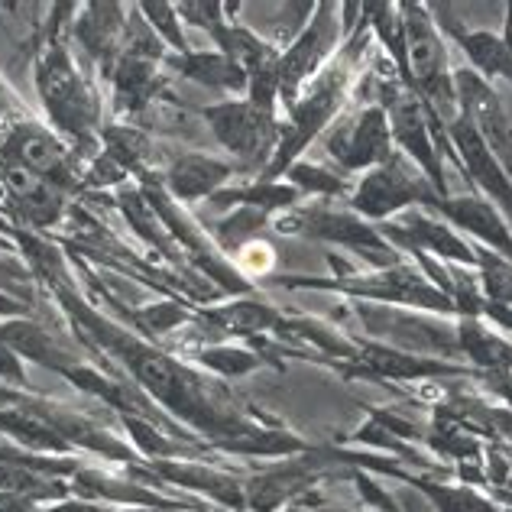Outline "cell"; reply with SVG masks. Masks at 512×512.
Listing matches in <instances>:
<instances>
[{
    "instance_id": "6da1fadb",
    "label": "cell",
    "mask_w": 512,
    "mask_h": 512,
    "mask_svg": "<svg viewBox=\"0 0 512 512\" xmlns=\"http://www.w3.org/2000/svg\"><path fill=\"white\" fill-rule=\"evenodd\" d=\"M406 17H402V33H406V52H409V72L412 85H419L422 94H428L438 104L441 114H451L454 107V88L451 78L444 72V49L435 30V20L428 17L425 7L406 4Z\"/></svg>"
},
{
    "instance_id": "7a4b0ae2",
    "label": "cell",
    "mask_w": 512,
    "mask_h": 512,
    "mask_svg": "<svg viewBox=\"0 0 512 512\" xmlns=\"http://www.w3.org/2000/svg\"><path fill=\"white\" fill-rule=\"evenodd\" d=\"M454 88H457V101H461L470 127L487 143V150L496 156V163L506 169V175H512V124L500 98H496V91L490 88V82H483V78L470 69L454 75Z\"/></svg>"
},
{
    "instance_id": "3957f363",
    "label": "cell",
    "mask_w": 512,
    "mask_h": 512,
    "mask_svg": "<svg viewBox=\"0 0 512 512\" xmlns=\"http://www.w3.org/2000/svg\"><path fill=\"white\" fill-rule=\"evenodd\" d=\"M354 208L370 214V218H386V214L399 211L409 201H435L431 188L419 179V172L409 169L402 156H389L383 166H376L367 179L357 185Z\"/></svg>"
},
{
    "instance_id": "277c9868",
    "label": "cell",
    "mask_w": 512,
    "mask_h": 512,
    "mask_svg": "<svg viewBox=\"0 0 512 512\" xmlns=\"http://www.w3.org/2000/svg\"><path fill=\"white\" fill-rule=\"evenodd\" d=\"M389 140H393V133H389L386 111L383 107H367L360 117L334 127V133L328 137V156L344 172L383 166L393 156L389 153Z\"/></svg>"
},
{
    "instance_id": "5b68a950",
    "label": "cell",
    "mask_w": 512,
    "mask_h": 512,
    "mask_svg": "<svg viewBox=\"0 0 512 512\" xmlns=\"http://www.w3.org/2000/svg\"><path fill=\"white\" fill-rule=\"evenodd\" d=\"M331 7H321V13L295 36V43L286 49V56L279 59V94L282 101L292 104L305 78L318 72V65L331 56L334 43H338V23L328 17Z\"/></svg>"
},
{
    "instance_id": "8992f818",
    "label": "cell",
    "mask_w": 512,
    "mask_h": 512,
    "mask_svg": "<svg viewBox=\"0 0 512 512\" xmlns=\"http://www.w3.org/2000/svg\"><path fill=\"white\" fill-rule=\"evenodd\" d=\"M214 130L224 146H231L237 156L244 159H260L263 150H273V137H276V127H273V114L269 107L260 104H224V107H214L208 111Z\"/></svg>"
},
{
    "instance_id": "52a82bcc",
    "label": "cell",
    "mask_w": 512,
    "mask_h": 512,
    "mask_svg": "<svg viewBox=\"0 0 512 512\" xmlns=\"http://www.w3.org/2000/svg\"><path fill=\"white\" fill-rule=\"evenodd\" d=\"M448 133H451V140L457 143V150H461L470 175H474V179L483 185V192H490V198L503 201L506 211L512 214V182H509V175H506V169L500 163H496V156L487 150V143L477 137V130L470 127V120L464 114L454 117Z\"/></svg>"
},
{
    "instance_id": "ba28073f",
    "label": "cell",
    "mask_w": 512,
    "mask_h": 512,
    "mask_svg": "<svg viewBox=\"0 0 512 512\" xmlns=\"http://www.w3.org/2000/svg\"><path fill=\"white\" fill-rule=\"evenodd\" d=\"M43 98H46V107L52 111V117L59 120L62 127L69 130H85L88 124V98L82 85H78V78L72 72L69 59L62 56V52H52L46 69H43Z\"/></svg>"
},
{
    "instance_id": "9c48e42d",
    "label": "cell",
    "mask_w": 512,
    "mask_h": 512,
    "mask_svg": "<svg viewBox=\"0 0 512 512\" xmlns=\"http://www.w3.org/2000/svg\"><path fill=\"white\" fill-rule=\"evenodd\" d=\"M438 205L448 218L464 227V231L477 234L480 240H487L496 250H503L506 256H512V237L506 231V224L500 221V214L493 211V205H487L483 198H454V201H431Z\"/></svg>"
},
{
    "instance_id": "30bf717a",
    "label": "cell",
    "mask_w": 512,
    "mask_h": 512,
    "mask_svg": "<svg viewBox=\"0 0 512 512\" xmlns=\"http://www.w3.org/2000/svg\"><path fill=\"white\" fill-rule=\"evenodd\" d=\"M441 20V17H438ZM448 30L461 39V46L467 49L474 69H480L483 82L496 75H506L512 82V7H509V33L506 36H490V33H467L454 20H444Z\"/></svg>"
},
{
    "instance_id": "8fae6325",
    "label": "cell",
    "mask_w": 512,
    "mask_h": 512,
    "mask_svg": "<svg viewBox=\"0 0 512 512\" xmlns=\"http://www.w3.org/2000/svg\"><path fill=\"white\" fill-rule=\"evenodd\" d=\"M10 153L17 156V163L33 169L36 175H49L59 172L65 163V146L59 140H52L46 130H39L33 124H20L10 133Z\"/></svg>"
},
{
    "instance_id": "7c38bea8",
    "label": "cell",
    "mask_w": 512,
    "mask_h": 512,
    "mask_svg": "<svg viewBox=\"0 0 512 512\" xmlns=\"http://www.w3.org/2000/svg\"><path fill=\"white\" fill-rule=\"evenodd\" d=\"M227 175H231V169L224 163H214V159H201V156L182 159V163H175L172 169V192L182 198H198L211 192L218 182H224Z\"/></svg>"
},
{
    "instance_id": "4fadbf2b",
    "label": "cell",
    "mask_w": 512,
    "mask_h": 512,
    "mask_svg": "<svg viewBox=\"0 0 512 512\" xmlns=\"http://www.w3.org/2000/svg\"><path fill=\"white\" fill-rule=\"evenodd\" d=\"M146 13H150V23H159V26H163V30L169 33V39H172V46H185V39H182V33L179 30H175V26H172V17H169V7H163V4H150V7H146Z\"/></svg>"
}]
</instances>
